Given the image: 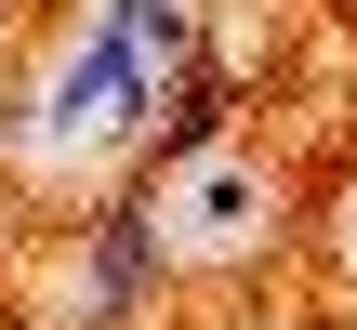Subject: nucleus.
Wrapping results in <instances>:
<instances>
[{
  "label": "nucleus",
  "mask_w": 357,
  "mask_h": 330,
  "mask_svg": "<svg viewBox=\"0 0 357 330\" xmlns=\"http://www.w3.org/2000/svg\"><path fill=\"white\" fill-rule=\"evenodd\" d=\"M146 106H159V53L106 13V26L66 53V79L40 93V119H26V132H40V146H119V132H146Z\"/></svg>",
  "instance_id": "1"
},
{
  "label": "nucleus",
  "mask_w": 357,
  "mask_h": 330,
  "mask_svg": "<svg viewBox=\"0 0 357 330\" xmlns=\"http://www.w3.org/2000/svg\"><path fill=\"white\" fill-rule=\"evenodd\" d=\"M146 278H159V198H119L93 225V317H132Z\"/></svg>",
  "instance_id": "2"
},
{
  "label": "nucleus",
  "mask_w": 357,
  "mask_h": 330,
  "mask_svg": "<svg viewBox=\"0 0 357 330\" xmlns=\"http://www.w3.org/2000/svg\"><path fill=\"white\" fill-rule=\"evenodd\" d=\"M185 238H199V251H252V238H265V172H252V159L185 172Z\"/></svg>",
  "instance_id": "3"
},
{
  "label": "nucleus",
  "mask_w": 357,
  "mask_h": 330,
  "mask_svg": "<svg viewBox=\"0 0 357 330\" xmlns=\"http://www.w3.org/2000/svg\"><path fill=\"white\" fill-rule=\"evenodd\" d=\"M119 26H132L146 53H185V0H119Z\"/></svg>",
  "instance_id": "4"
}]
</instances>
